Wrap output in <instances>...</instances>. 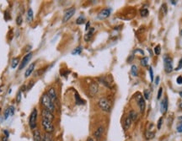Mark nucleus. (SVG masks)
Segmentation results:
<instances>
[{"label": "nucleus", "instance_id": "f257e3e1", "mask_svg": "<svg viewBox=\"0 0 182 141\" xmlns=\"http://www.w3.org/2000/svg\"><path fill=\"white\" fill-rule=\"evenodd\" d=\"M41 102H42V105L45 107V109H47L48 111L53 112L55 109V104L53 103L52 101V100L50 99L49 95L46 94H44L42 98H41Z\"/></svg>", "mask_w": 182, "mask_h": 141}, {"label": "nucleus", "instance_id": "f03ea898", "mask_svg": "<svg viewBox=\"0 0 182 141\" xmlns=\"http://www.w3.org/2000/svg\"><path fill=\"white\" fill-rule=\"evenodd\" d=\"M164 70L167 74H170L173 71V60L167 55L164 57Z\"/></svg>", "mask_w": 182, "mask_h": 141}, {"label": "nucleus", "instance_id": "7ed1b4c3", "mask_svg": "<svg viewBox=\"0 0 182 141\" xmlns=\"http://www.w3.org/2000/svg\"><path fill=\"white\" fill-rule=\"evenodd\" d=\"M41 124H42V127H43V129H44V130L46 133H53V129H54V127L53 125V121L46 119V118H42Z\"/></svg>", "mask_w": 182, "mask_h": 141}, {"label": "nucleus", "instance_id": "20e7f679", "mask_svg": "<svg viewBox=\"0 0 182 141\" xmlns=\"http://www.w3.org/2000/svg\"><path fill=\"white\" fill-rule=\"evenodd\" d=\"M99 107L105 112H110L111 109V104L107 98H101L99 101Z\"/></svg>", "mask_w": 182, "mask_h": 141}, {"label": "nucleus", "instance_id": "39448f33", "mask_svg": "<svg viewBox=\"0 0 182 141\" xmlns=\"http://www.w3.org/2000/svg\"><path fill=\"white\" fill-rule=\"evenodd\" d=\"M37 109L35 108V109L32 111V112H31V114H30V121H29V123H30V129H36V127H37Z\"/></svg>", "mask_w": 182, "mask_h": 141}, {"label": "nucleus", "instance_id": "423d86ee", "mask_svg": "<svg viewBox=\"0 0 182 141\" xmlns=\"http://www.w3.org/2000/svg\"><path fill=\"white\" fill-rule=\"evenodd\" d=\"M75 14V8H70L69 9H67L64 13V15H63V18H62V22H67L69 21L73 15Z\"/></svg>", "mask_w": 182, "mask_h": 141}, {"label": "nucleus", "instance_id": "0eeeda50", "mask_svg": "<svg viewBox=\"0 0 182 141\" xmlns=\"http://www.w3.org/2000/svg\"><path fill=\"white\" fill-rule=\"evenodd\" d=\"M110 8H104L98 14L97 17L99 20H105L110 16Z\"/></svg>", "mask_w": 182, "mask_h": 141}, {"label": "nucleus", "instance_id": "6e6552de", "mask_svg": "<svg viewBox=\"0 0 182 141\" xmlns=\"http://www.w3.org/2000/svg\"><path fill=\"white\" fill-rule=\"evenodd\" d=\"M31 58H32V53H30L27 54V55H26L24 58H23L22 62H20V67H19V69H20V70L23 69L24 67L27 65V63H28L29 61L31 59Z\"/></svg>", "mask_w": 182, "mask_h": 141}, {"label": "nucleus", "instance_id": "1a4fd4ad", "mask_svg": "<svg viewBox=\"0 0 182 141\" xmlns=\"http://www.w3.org/2000/svg\"><path fill=\"white\" fill-rule=\"evenodd\" d=\"M168 110V98L164 97L160 103V112L162 114H165Z\"/></svg>", "mask_w": 182, "mask_h": 141}, {"label": "nucleus", "instance_id": "9d476101", "mask_svg": "<svg viewBox=\"0 0 182 141\" xmlns=\"http://www.w3.org/2000/svg\"><path fill=\"white\" fill-rule=\"evenodd\" d=\"M47 95H49V97H50V99L52 100V101H53V103L55 104V102L57 101V93H56V91H55V89L54 88H51L50 90L47 92Z\"/></svg>", "mask_w": 182, "mask_h": 141}, {"label": "nucleus", "instance_id": "9b49d317", "mask_svg": "<svg viewBox=\"0 0 182 141\" xmlns=\"http://www.w3.org/2000/svg\"><path fill=\"white\" fill-rule=\"evenodd\" d=\"M98 91V85L95 82H92L91 85H89V95L91 96H94L95 95Z\"/></svg>", "mask_w": 182, "mask_h": 141}, {"label": "nucleus", "instance_id": "f8f14e48", "mask_svg": "<svg viewBox=\"0 0 182 141\" xmlns=\"http://www.w3.org/2000/svg\"><path fill=\"white\" fill-rule=\"evenodd\" d=\"M14 107L13 106L8 107L6 109L5 112H4V119H8V117H12L13 115H14Z\"/></svg>", "mask_w": 182, "mask_h": 141}, {"label": "nucleus", "instance_id": "ddd939ff", "mask_svg": "<svg viewBox=\"0 0 182 141\" xmlns=\"http://www.w3.org/2000/svg\"><path fill=\"white\" fill-rule=\"evenodd\" d=\"M138 106H139V107H140V111L141 112H144V110H145V101L143 99V97L141 96V95H139L138 97Z\"/></svg>", "mask_w": 182, "mask_h": 141}, {"label": "nucleus", "instance_id": "4468645a", "mask_svg": "<svg viewBox=\"0 0 182 141\" xmlns=\"http://www.w3.org/2000/svg\"><path fill=\"white\" fill-rule=\"evenodd\" d=\"M34 68H35V63H31L30 66H29V68L25 70V73H24V76L25 77H29L30 76V75L33 72V70H34Z\"/></svg>", "mask_w": 182, "mask_h": 141}, {"label": "nucleus", "instance_id": "2eb2a0df", "mask_svg": "<svg viewBox=\"0 0 182 141\" xmlns=\"http://www.w3.org/2000/svg\"><path fill=\"white\" fill-rule=\"evenodd\" d=\"M33 136H34V140L35 141H42V138L40 136V133L39 132V130H35L34 131V134H33Z\"/></svg>", "mask_w": 182, "mask_h": 141}, {"label": "nucleus", "instance_id": "dca6fc26", "mask_svg": "<svg viewBox=\"0 0 182 141\" xmlns=\"http://www.w3.org/2000/svg\"><path fill=\"white\" fill-rule=\"evenodd\" d=\"M94 32V28H90V30H89V32L85 35V40L86 41V42H88V41L90 40V38L92 37V35H93Z\"/></svg>", "mask_w": 182, "mask_h": 141}, {"label": "nucleus", "instance_id": "f3484780", "mask_svg": "<svg viewBox=\"0 0 182 141\" xmlns=\"http://www.w3.org/2000/svg\"><path fill=\"white\" fill-rule=\"evenodd\" d=\"M131 123H132V119H131L130 117L128 116L125 119V123H124V129H125L126 130L129 129L130 126H131Z\"/></svg>", "mask_w": 182, "mask_h": 141}, {"label": "nucleus", "instance_id": "a211bd4d", "mask_svg": "<svg viewBox=\"0 0 182 141\" xmlns=\"http://www.w3.org/2000/svg\"><path fill=\"white\" fill-rule=\"evenodd\" d=\"M103 131H104V129H103V127H100L99 129L95 131V133H94V136L96 138H101V135H102V133H103Z\"/></svg>", "mask_w": 182, "mask_h": 141}, {"label": "nucleus", "instance_id": "6ab92c4d", "mask_svg": "<svg viewBox=\"0 0 182 141\" xmlns=\"http://www.w3.org/2000/svg\"><path fill=\"white\" fill-rule=\"evenodd\" d=\"M130 118L132 119V121H136L138 119V113L135 111H131L129 114Z\"/></svg>", "mask_w": 182, "mask_h": 141}, {"label": "nucleus", "instance_id": "aec40b11", "mask_svg": "<svg viewBox=\"0 0 182 141\" xmlns=\"http://www.w3.org/2000/svg\"><path fill=\"white\" fill-rule=\"evenodd\" d=\"M138 67L136 66V65H133L132 68H131V73H132V75L134 77H136V76H138Z\"/></svg>", "mask_w": 182, "mask_h": 141}, {"label": "nucleus", "instance_id": "412c9836", "mask_svg": "<svg viewBox=\"0 0 182 141\" xmlns=\"http://www.w3.org/2000/svg\"><path fill=\"white\" fill-rule=\"evenodd\" d=\"M42 141H53V138L51 136V133H46L44 137L42 138Z\"/></svg>", "mask_w": 182, "mask_h": 141}, {"label": "nucleus", "instance_id": "4be33fe9", "mask_svg": "<svg viewBox=\"0 0 182 141\" xmlns=\"http://www.w3.org/2000/svg\"><path fill=\"white\" fill-rule=\"evenodd\" d=\"M75 98H76V103H77V105H82V104H85V101H83V100L81 99L80 97H79V95H78L77 92L75 93Z\"/></svg>", "mask_w": 182, "mask_h": 141}, {"label": "nucleus", "instance_id": "5701e85b", "mask_svg": "<svg viewBox=\"0 0 182 141\" xmlns=\"http://www.w3.org/2000/svg\"><path fill=\"white\" fill-rule=\"evenodd\" d=\"M19 64V58H14L12 59V63H11V67L13 69H15L16 66Z\"/></svg>", "mask_w": 182, "mask_h": 141}, {"label": "nucleus", "instance_id": "b1692460", "mask_svg": "<svg viewBox=\"0 0 182 141\" xmlns=\"http://www.w3.org/2000/svg\"><path fill=\"white\" fill-rule=\"evenodd\" d=\"M82 46H78L77 48H75V49L73 50V52H72V54L73 55H77V54H80L81 52H82Z\"/></svg>", "mask_w": 182, "mask_h": 141}, {"label": "nucleus", "instance_id": "393cba45", "mask_svg": "<svg viewBox=\"0 0 182 141\" xmlns=\"http://www.w3.org/2000/svg\"><path fill=\"white\" fill-rule=\"evenodd\" d=\"M85 21V16H83V15H81L77 19V21H76V23H77L78 25H81V24H83L84 22Z\"/></svg>", "mask_w": 182, "mask_h": 141}, {"label": "nucleus", "instance_id": "a878e982", "mask_svg": "<svg viewBox=\"0 0 182 141\" xmlns=\"http://www.w3.org/2000/svg\"><path fill=\"white\" fill-rule=\"evenodd\" d=\"M148 58L145 57V58H143L141 60V64L143 67L147 66V65H148Z\"/></svg>", "mask_w": 182, "mask_h": 141}, {"label": "nucleus", "instance_id": "bb28decb", "mask_svg": "<svg viewBox=\"0 0 182 141\" xmlns=\"http://www.w3.org/2000/svg\"><path fill=\"white\" fill-rule=\"evenodd\" d=\"M27 18H28V21H31L33 19V11L31 8H30L28 10V14H27Z\"/></svg>", "mask_w": 182, "mask_h": 141}, {"label": "nucleus", "instance_id": "cd10ccee", "mask_svg": "<svg viewBox=\"0 0 182 141\" xmlns=\"http://www.w3.org/2000/svg\"><path fill=\"white\" fill-rule=\"evenodd\" d=\"M148 14V8H142L141 10V15L142 16L145 17Z\"/></svg>", "mask_w": 182, "mask_h": 141}, {"label": "nucleus", "instance_id": "c85d7f7f", "mask_svg": "<svg viewBox=\"0 0 182 141\" xmlns=\"http://www.w3.org/2000/svg\"><path fill=\"white\" fill-rule=\"evenodd\" d=\"M154 53L156 55H159L160 53H161V49H160V46L159 45H157V46L154 47Z\"/></svg>", "mask_w": 182, "mask_h": 141}, {"label": "nucleus", "instance_id": "c756f323", "mask_svg": "<svg viewBox=\"0 0 182 141\" xmlns=\"http://www.w3.org/2000/svg\"><path fill=\"white\" fill-rule=\"evenodd\" d=\"M143 95H144V97H145V99L148 100L150 97V92L149 90H145L144 91H143Z\"/></svg>", "mask_w": 182, "mask_h": 141}, {"label": "nucleus", "instance_id": "7c9ffc66", "mask_svg": "<svg viewBox=\"0 0 182 141\" xmlns=\"http://www.w3.org/2000/svg\"><path fill=\"white\" fill-rule=\"evenodd\" d=\"M149 75H150V79H151V81H153L154 80V71H153V69H152V67H149Z\"/></svg>", "mask_w": 182, "mask_h": 141}, {"label": "nucleus", "instance_id": "2f4dec72", "mask_svg": "<svg viewBox=\"0 0 182 141\" xmlns=\"http://www.w3.org/2000/svg\"><path fill=\"white\" fill-rule=\"evenodd\" d=\"M16 22H17V25H20L21 24H22V22H23V20H22V16H21V15H20V16L17 17Z\"/></svg>", "mask_w": 182, "mask_h": 141}, {"label": "nucleus", "instance_id": "473e14b6", "mask_svg": "<svg viewBox=\"0 0 182 141\" xmlns=\"http://www.w3.org/2000/svg\"><path fill=\"white\" fill-rule=\"evenodd\" d=\"M162 92H163V88L160 87L158 89V99H160L162 95Z\"/></svg>", "mask_w": 182, "mask_h": 141}, {"label": "nucleus", "instance_id": "72a5a7b5", "mask_svg": "<svg viewBox=\"0 0 182 141\" xmlns=\"http://www.w3.org/2000/svg\"><path fill=\"white\" fill-rule=\"evenodd\" d=\"M162 123H163V117L159 118V120H158V129H161Z\"/></svg>", "mask_w": 182, "mask_h": 141}, {"label": "nucleus", "instance_id": "f704fd0d", "mask_svg": "<svg viewBox=\"0 0 182 141\" xmlns=\"http://www.w3.org/2000/svg\"><path fill=\"white\" fill-rule=\"evenodd\" d=\"M181 68H182V58H180V62H179L178 67L176 68V69H175V70H180Z\"/></svg>", "mask_w": 182, "mask_h": 141}, {"label": "nucleus", "instance_id": "c9c22d12", "mask_svg": "<svg viewBox=\"0 0 182 141\" xmlns=\"http://www.w3.org/2000/svg\"><path fill=\"white\" fill-rule=\"evenodd\" d=\"M176 82L178 85H182V76H179L176 79Z\"/></svg>", "mask_w": 182, "mask_h": 141}, {"label": "nucleus", "instance_id": "e433bc0d", "mask_svg": "<svg viewBox=\"0 0 182 141\" xmlns=\"http://www.w3.org/2000/svg\"><path fill=\"white\" fill-rule=\"evenodd\" d=\"M20 99H21V91H20L18 93V95H17V101L20 102Z\"/></svg>", "mask_w": 182, "mask_h": 141}, {"label": "nucleus", "instance_id": "4c0bfd02", "mask_svg": "<svg viewBox=\"0 0 182 141\" xmlns=\"http://www.w3.org/2000/svg\"><path fill=\"white\" fill-rule=\"evenodd\" d=\"M134 53H140L142 54V55L144 54V53H143V51H142V50H140V49L135 50V51H134Z\"/></svg>", "mask_w": 182, "mask_h": 141}, {"label": "nucleus", "instance_id": "58836bf2", "mask_svg": "<svg viewBox=\"0 0 182 141\" xmlns=\"http://www.w3.org/2000/svg\"><path fill=\"white\" fill-rule=\"evenodd\" d=\"M177 130H178L179 133H181L182 132V123L179 126L178 128H177Z\"/></svg>", "mask_w": 182, "mask_h": 141}, {"label": "nucleus", "instance_id": "ea45409f", "mask_svg": "<svg viewBox=\"0 0 182 141\" xmlns=\"http://www.w3.org/2000/svg\"><path fill=\"white\" fill-rule=\"evenodd\" d=\"M158 83H159V77L157 76V77H156V79H155V85H158Z\"/></svg>", "mask_w": 182, "mask_h": 141}, {"label": "nucleus", "instance_id": "a19ab883", "mask_svg": "<svg viewBox=\"0 0 182 141\" xmlns=\"http://www.w3.org/2000/svg\"><path fill=\"white\" fill-rule=\"evenodd\" d=\"M89 25H90V24H89V22H88V23H87V25H86V28H85V30H89Z\"/></svg>", "mask_w": 182, "mask_h": 141}, {"label": "nucleus", "instance_id": "79ce46f5", "mask_svg": "<svg viewBox=\"0 0 182 141\" xmlns=\"http://www.w3.org/2000/svg\"><path fill=\"white\" fill-rule=\"evenodd\" d=\"M171 2V4H174V5H175V4H177V1H174V0H172V1H170Z\"/></svg>", "mask_w": 182, "mask_h": 141}, {"label": "nucleus", "instance_id": "37998d69", "mask_svg": "<svg viewBox=\"0 0 182 141\" xmlns=\"http://www.w3.org/2000/svg\"><path fill=\"white\" fill-rule=\"evenodd\" d=\"M179 120L180 121V122H182V116H180V117H179Z\"/></svg>", "mask_w": 182, "mask_h": 141}, {"label": "nucleus", "instance_id": "c03bdc74", "mask_svg": "<svg viewBox=\"0 0 182 141\" xmlns=\"http://www.w3.org/2000/svg\"><path fill=\"white\" fill-rule=\"evenodd\" d=\"M180 108H181V109H182V103L180 104Z\"/></svg>", "mask_w": 182, "mask_h": 141}, {"label": "nucleus", "instance_id": "a18cd8bd", "mask_svg": "<svg viewBox=\"0 0 182 141\" xmlns=\"http://www.w3.org/2000/svg\"><path fill=\"white\" fill-rule=\"evenodd\" d=\"M180 96H181V97H182V91L180 92Z\"/></svg>", "mask_w": 182, "mask_h": 141}, {"label": "nucleus", "instance_id": "49530a36", "mask_svg": "<svg viewBox=\"0 0 182 141\" xmlns=\"http://www.w3.org/2000/svg\"><path fill=\"white\" fill-rule=\"evenodd\" d=\"M88 141H94V140L92 139H88Z\"/></svg>", "mask_w": 182, "mask_h": 141}, {"label": "nucleus", "instance_id": "de8ad7c7", "mask_svg": "<svg viewBox=\"0 0 182 141\" xmlns=\"http://www.w3.org/2000/svg\"><path fill=\"white\" fill-rule=\"evenodd\" d=\"M180 36H181V37H182V30H180Z\"/></svg>", "mask_w": 182, "mask_h": 141}]
</instances>
